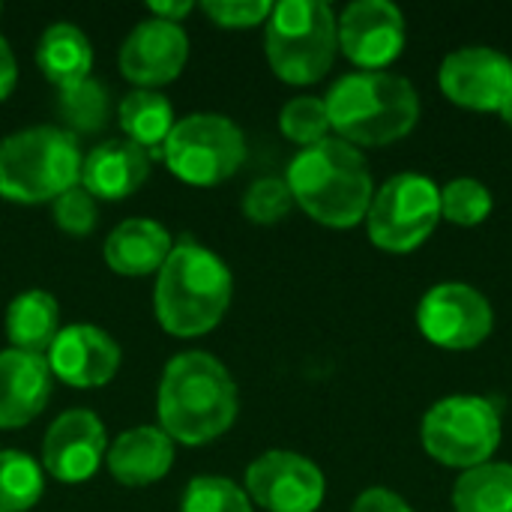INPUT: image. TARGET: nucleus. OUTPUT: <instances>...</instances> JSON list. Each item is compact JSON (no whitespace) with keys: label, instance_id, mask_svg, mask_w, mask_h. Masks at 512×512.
Returning a JSON list of instances; mask_svg holds the SVG:
<instances>
[{"label":"nucleus","instance_id":"1","mask_svg":"<svg viewBox=\"0 0 512 512\" xmlns=\"http://www.w3.org/2000/svg\"><path fill=\"white\" fill-rule=\"evenodd\" d=\"M237 411V384L222 360L207 351H183L168 360L156 393V414L159 429L171 441L186 447L210 444L234 426Z\"/></svg>","mask_w":512,"mask_h":512},{"label":"nucleus","instance_id":"2","mask_svg":"<svg viewBox=\"0 0 512 512\" xmlns=\"http://www.w3.org/2000/svg\"><path fill=\"white\" fill-rule=\"evenodd\" d=\"M231 297L234 276L228 264L213 249L183 237L156 273L153 312L165 333L198 339L222 324Z\"/></svg>","mask_w":512,"mask_h":512},{"label":"nucleus","instance_id":"3","mask_svg":"<svg viewBox=\"0 0 512 512\" xmlns=\"http://www.w3.org/2000/svg\"><path fill=\"white\" fill-rule=\"evenodd\" d=\"M285 183L294 204L309 219L339 231L366 222L375 198V180L366 156L342 138H324L303 147L291 159Z\"/></svg>","mask_w":512,"mask_h":512},{"label":"nucleus","instance_id":"4","mask_svg":"<svg viewBox=\"0 0 512 512\" xmlns=\"http://www.w3.org/2000/svg\"><path fill=\"white\" fill-rule=\"evenodd\" d=\"M330 129L348 144L387 147L402 141L420 123V96L396 72L342 75L324 96Z\"/></svg>","mask_w":512,"mask_h":512},{"label":"nucleus","instance_id":"5","mask_svg":"<svg viewBox=\"0 0 512 512\" xmlns=\"http://www.w3.org/2000/svg\"><path fill=\"white\" fill-rule=\"evenodd\" d=\"M75 135L57 126H30L0 141V198L15 204L57 201L81 183Z\"/></svg>","mask_w":512,"mask_h":512},{"label":"nucleus","instance_id":"6","mask_svg":"<svg viewBox=\"0 0 512 512\" xmlns=\"http://www.w3.org/2000/svg\"><path fill=\"white\" fill-rule=\"evenodd\" d=\"M264 51L279 81L294 87L321 81L333 69L339 51L333 6L321 0L273 3L264 33Z\"/></svg>","mask_w":512,"mask_h":512},{"label":"nucleus","instance_id":"7","mask_svg":"<svg viewBox=\"0 0 512 512\" xmlns=\"http://www.w3.org/2000/svg\"><path fill=\"white\" fill-rule=\"evenodd\" d=\"M504 438L501 411L486 396H447L438 399L420 426L423 450L444 468L471 471L492 462Z\"/></svg>","mask_w":512,"mask_h":512},{"label":"nucleus","instance_id":"8","mask_svg":"<svg viewBox=\"0 0 512 512\" xmlns=\"http://www.w3.org/2000/svg\"><path fill=\"white\" fill-rule=\"evenodd\" d=\"M162 159L174 177L189 186H216L237 174L246 159V138L240 126L213 111H198L174 123Z\"/></svg>","mask_w":512,"mask_h":512},{"label":"nucleus","instance_id":"9","mask_svg":"<svg viewBox=\"0 0 512 512\" xmlns=\"http://www.w3.org/2000/svg\"><path fill=\"white\" fill-rule=\"evenodd\" d=\"M441 222V186L432 177L405 171L390 177L366 213V234L372 246L408 255L420 249Z\"/></svg>","mask_w":512,"mask_h":512},{"label":"nucleus","instance_id":"10","mask_svg":"<svg viewBox=\"0 0 512 512\" xmlns=\"http://www.w3.org/2000/svg\"><path fill=\"white\" fill-rule=\"evenodd\" d=\"M420 333L444 351H471L495 330V309L468 282H441L417 306Z\"/></svg>","mask_w":512,"mask_h":512},{"label":"nucleus","instance_id":"11","mask_svg":"<svg viewBox=\"0 0 512 512\" xmlns=\"http://www.w3.org/2000/svg\"><path fill=\"white\" fill-rule=\"evenodd\" d=\"M246 495L267 512H315L324 504V471L294 453L267 450L246 468Z\"/></svg>","mask_w":512,"mask_h":512},{"label":"nucleus","instance_id":"12","mask_svg":"<svg viewBox=\"0 0 512 512\" xmlns=\"http://www.w3.org/2000/svg\"><path fill=\"white\" fill-rule=\"evenodd\" d=\"M339 51L363 72H384L405 51V15L390 0H357L336 18Z\"/></svg>","mask_w":512,"mask_h":512},{"label":"nucleus","instance_id":"13","mask_svg":"<svg viewBox=\"0 0 512 512\" xmlns=\"http://www.w3.org/2000/svg\"><path fill=\"white\" fill-rule=\"evenodd\" d=\"M438 84L444 96L468 111H501L512 93V60L489 45L456 48L444 57L438 69Z\"/></svg>","mask_w":512,"mask_h":512},{"label":"nucleus","instance_id":"14","mask_svg":"<svg viewBox=\"0 0 512 512\" xmlns=\"http://www.w3.org/2000/svg\"><path fill=\"white\" fill-rule=\"evenodd\" d=\"M105 453V423L87 408H72L63 411L42 438V471H48L57 483L78 486L99 471Z\"/></svg>","mask_w":512,"mask_h":512},{"label":"nucleus","instance_id":"15","mask_svg":"<svg viewBox=\"0 0 512 512\" xmlns=\"http://www.w3.org/2000/svg\"><path fill=\"white\" fill-rule=\"evenodd\" d=\"M189 60V36L180 24L144 18L123 39L117 63L126 81L138 90H156L171 84Z\"/></svg>","mask_w":512,"mask_h":512},{"label":"nucleus","instance_id":"16","mask_svg":"<svg viewBox=\"0 0 512 512\" xmlns=\"http://www.w3.org/2000/svg\"><path fill=\"white\" fill-rule=\"evenodd\" d=\"M120 345L93 324H72L57 333L48 348L51 378L75 390L105 387L120 369Z\"/></svg>","mask_w":512,"mask_h":512},{"label":"nucleus","instance_id":"17","mask_svg":"<svg viewBox=\"0 0 512 512\" xmlns=\"http://www.w3.org/2000/svg\"><path fill=\"white\" fill-rule=\"evenodd\" d=\"M51 399V369L45 357L0 351V429L33 423Z\"/></svg>","mask_w":512,"mask_h":512},{"label":"nucleus","instance_id":"18","mask_svg":"<svg viewBox=\"0 0 512 512\" xmlns=\"http://www.w3.org/2000/svg\"><path fill=\"white\" fill-rule=\"evenodd\" d=\"M150 177V156L129 138L96 144L81 162V189L102 201L135 195Z\"/></svg>","mask_w":512,"mask_h":512},{"label":"nucleus","instance_id":"19","mask_svg":"<svg viewBox=\"0 0 512 512\" xmlns=\"http://www.w3.org/2000/svg\"><path fill=\"white\" fill-rule=\"evenodd\" d=\"M105 465L120 486H153L174 465V441L159 426H135L108 447Z\"/></svg>","mask_w":512,"mask_h":512},{"label":"nucleus","instance_id":"20","mask_svg":"<svg viewBox=\"0 0 512 512\" xmlns=\"http://www.w3.org/2000/svg\"><path fill=\"white\" fill-rule=\"evenodd\" d=\"M174 249L171 231L156 219H126L105 240V264L120 276H150L159 273Z\"/></svg>","mask_w":512,"mask_h":512},{"label":"nucleus","instance_id":"21","mask_svg":"<svg viewBox=\"0 0 512 512\" xmlns=\"http://www.w3.org/2000/svg\"><path fill=\"white\" fill-rule=\"evenodd\" d=\"M36 66L57 90L75 87L90 78L93 69V48L84 30L69 21L51 24L36 42Z\"/></svg>","mask_w":512,"mask_h":512},{"label":"nucleus","instance_id":"22","mask_svg":"<svg viewBox=\"0 0 512 512\" xmlns=\"http://www.w3.org/2000/svg\"><path fill=\"white\" fill-rule=\"evenodd\" d=\"M3 324L15 351L42 357L60 333V306L48 291L30 288L9 303Z\"/></svg>","mask_w":512,"mask_h":512},{"label":"nucleus","instance_id":"23","mask_svg":"<svg viewBox=\"0 0 512 512\" xmlns=\"http://www.w3.org/2000/svg\"><path fill=\"white\" fill-rule=\"evenodd\" d=\"M174 108L168 96L159 90H132L120 102V126L132 144H138L147 156L162 159V147L174 129Z\"/></svg>","mask_w":512,"mask_h":512},{"label":"nucleus","instance_id":"24","mask_svg":"<svg viewBox=\"0 0 512 512\" xmlns=\"http://www.w3.org/2000/svg\"><path fill=\"white\" fill-rule=\"evenodd\" d=\"M456 512H512V465L486 462L462 477L453 486Z\"/></svg>","mask_w":512,"mask_h":512},{"label":"nucleus","instance_id":"25","mask_svg":"<svg viewBox=\"0 0 512 512\" xmlns=\"http://www.w3.org/2000/svg\"><path fill=\"white\" fill-rule=\"evenodd\" d=\"M42 492V465L21 450H0V512L33 510Z\"/></svg>","mask_w":512,"mask_h":512},{"label":"nucleus","instance_id":"26","mask_svg":"<svg viewBox=\"0 0 512 512\" xmlns=\"http://www.w3.org/2000/svg\"><path fill=\"white\" fill-rule=\"evenodd\" d=\"M57 114L66 123L69 135H93V132L105 129L108 114H111V99H108L105 84L84 78L81 84L60 90Z\"/></svg>","mask_w":512,"mask_h":512},{"label":"nucleus","instance_id":"27","mask_svg":"<svg viewBox=\"0 0 512 512\" xmlns=\"http://www.w3.org/2000/svg\"><path fill=\"white\" fill-rule=\"evenodd\" d=\"M492 207V192L477 177H456L441 189V219L459 228L483 225L492 216Z\"/></svg>","mask_w":512,"mask_h":512},{"label":"nucleus","instance_id":"28","mask_svg":"<svg viewBox=\"0 0 512 512\" xmlns=\"http://www.w3.org/2000/svg\"><path fill=\"white\" fill-rule=\"evenodd\" d=\"M180 512H252V501L234 480L204 474L183 489Z\"/></svg>","mask_w":512,"mask_h":512},{"label":"nucleus","instance_id":"29","mask_svg":"<svg viewBox=\"0 0 512 512\" xmlns=\"http://www.w3.org/2000/svg\"><path fill=\"white\" fill-rule=\"evenodd\" d=\"M279 129L288 141L300 144V150L330 138V117H327L324 99L297 96L285 102V108L279 111Z\"/></svg>","mask_w":512,"mask_h":512},{"label":"nucleus","instance_id":"30","mask_svg":"<svg viewBox=\"0 0 512 512\" xmlns=\"http://www.w3.org/2000/svg\"><path fill=\"white\" fill-rule=\"evenodd\" d=\"M294 207L291 189L282 177H261L243 195V213L255 225H276Z\"/></svg>","mask_w":512,"mask_h":512},{"label":"nucleus","instance_id":"31","mask_svg":"<svg viewBox=\"0 0 512 512\" xmlns=\"http://www.w3.org/2000/svg\"><path fill=\"white\" fill-rule=\"evenodd\" d=\"M201 9L213 24H219L225 30H249V27L267 24L273 3H267V0H204Z\"/></svg>","mask_w":512,"mask_h":512},{"label":"nucleus","instance_id":"32","mask_svg":"<svg viewBox=\"0 0 512 512\" xmlns=\"http://www.w3.org/2000/svg\"><path fill=\"white\" fill-rule=\"evenodd\" d=\"M54 222L60 231L72 234V237H87L96 222H99V210H96V198L90 192H84L81 186L63 192L57 201H54Z\"/></svg>","mask_w":512,"mask_h":512},{"label":"nucleus","instance_id":"33","mask_svg":"<svg viewBox=\"0 0 512 512\" xmlns=\"http://www.w3.org/2000/svg\"><path fill=\"white\" fill-rule=\"evenodd\" d=\"M351 512H414V510H411V504H408L402 495H396V492H390V489L375 486V489H366V492H360V495H357V501H354Z\"/></svg>","mask_w":512,"mask_h":512},{"label":"nucleus","instance_id":"34","mask_svg":"<svg viewBox=\"0 0 512 512\" xmlns=\"http://www.w3.org/2000/svg\"><path fill=\"white\" fill-rule=\"evenodd\" d=\"M15 84H18V63L9 42L0 36V102L15 90Z\"/></svg>","mask_w":512,"mask_h":512},{"label":"nucleus","instance_id":"35","mask_svg":"<svg viewBox=\"0 0 512 512\" xmlns=\"http://www.w3.org/2000/svg\"><path fill=\"white\" fill-rule=\"evenodd\" d=\"M150 9V15L153 18H159V21H171V24H180L192 9H195V3L192 0H180V3H150L147 6Z\"/></svg>","mask_w":512,"mask_h":512},{"label":"nucleus","instance_id":"36","mask_svg":"<svg viewBox=\"0 0 512 512\" xmlns=\"http://www.w3.org/2000/svg\"><path fill=\"white\" fill-rule=\"evenodd\" d=\"M498 114L504 117V123H507V126H510V129H512V93H510V96H507V102L501 105V111H498Z\"/></svg>","mask_w":512,"mask_h":512},{"label":"nucleus","instance_id":"37","mask_svg":"<svg viewBox=\"0 0 512 512\" xmlns=\"http://www.w3.org/2000/svg\"><path fill=\"white\" fill-rule=\"evenodd\" d=\"M0 15H3V6H0Z\"/></svg>","mask_w":512,"mask_h":512}]
</instances>
